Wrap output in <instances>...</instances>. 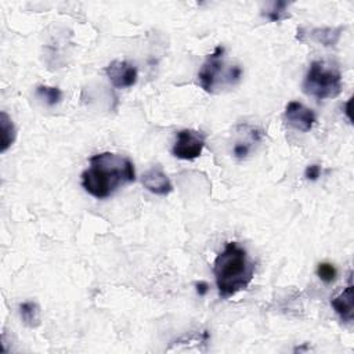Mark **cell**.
Segmentation results:
<instances>
[{
  "label": "cell",
  "mask_w": 354,
  "mask_h": 354,
  "mask_svg": "<svg viewBox=\"0 0 354 354\" xmlns=\"http://www.w3.org/2000/svg\"><path fill=\"white\" fill-rule=\"evenodd\" d=\"M136 180L133 162L119 153L101 152L88 159L82 173V187L97 199L111 196L119 187Z\"/></svg>",
  "instance_id": "obj_1"
},
{
  "label": "cell",
  "mask_w": 354,
  "mask_h": 354,
  "mask_svg": "<svg viewBox=\"0 0 354 354\" xmlns=\"http://www.w3.org/2000/svg\"><path fill=\"white\" fill-rule=\"evenodd\" d=\"M213 274L220 297L228 299L248 288L253 279L254 263L242 246L236 242H227L214 259Z\"/></svg>",
  "instance_id": "obj_2"
},
{
  "label": "cell",
  "mask_w": 354,
  "mask_h": 354,
  "mask_svg": "<svg viewBox=\"0 0 354 354\" xmlns=\"http://www.w3.org/2000/svg\"><path fill=\"white\" fill-rule=\"evenodd\" d=\"M225 48L217 46L202 64L198 79L201 87L207 93H216L221 87L234 86L242 77V68L239 65H225L224 62Z\"/></svg>",
  "instance_id": "obj_3"
},
{
  "label": "cell",
  "mask_w": 354,
  "mask_h": 354,
  "mask_svg": "<svg viewBox=\"0 0 354 354\" xmlns=\"http://www.w3.org/2000/svg\"><path fill=\"white\" fill-rule=\"evenodd\" d=\"M303 91L317 100L335 98L342 93V73L324 61H313L304 76Z\"/></svg>",
  "instance_id": "obj_4"
},
{
  "label": "cell",
  "mask_w": 354,
  "mask_h": 354,
  "mask_svg": "<svg viewBox=\"0 0 354 354\" xmlns=\"http://www.w3.org/2000/svg\"><path fill=\"white\" fill-rule=\"evenodd\" d=\"M206 136L194 129H184L177 133L171 153L183 160H194L201 156L205 147Z\"/></svg>",
  "instance_id": "obj_5"
},
{
  "label": "cell",
  "mask_w": 354,
  "mask_h": 354,
  "mask_svg": "<svg viewBox=\"0 0 354 354\" xmlns=\"http://www.w3.org/2000/svg\"><path fill=\"white\" fill-rule=\"evenodd\" d=\"M106 76L111 80L112 86L116 88H127L136 84L137 77H138V72L137 68L127 62V61H122V59H115L112 61L106 68H105Z\"/></svg>",
  "instance_id": "obj_6"
},
{
  "label": "cell",
  "mask_w": 354,
  "mask_h": 354,
  "mask_svg": "<svg viewBox=\"0 0 354 354\" xmlns=\"http://www.w3.org/2000/svg\"><path fill=\"white\" fill-rule=\"evenodd\" d=\"M283 118L288 122V124H290L296 130H300L304 133L310 131L313 129L315 119H317L314 111L307 108L306 105H303L299 101L288 102V105L285 106Z\"/></svg>",
  "instance_id": "obj_7"
},
{
  "label": "cell",
  "mask_w": 354,
  "mask_h": 354,
  "mask_svg": "<svg viewBox=\"0 0 354 354\" xmlns=\"http://www.w3.org/2000/svg\"><path fill=\"white\" fill-rule=\"evenodd\" d=\"M142 185L155 195H167L173 189L169 177L159 166H153L142 174Z\"/></svg>",
  "instance_id": "obj_8"
},
{
  "label": "cell",
  "mask_w": 354,
  "mask_h": 354,
  "mask_svg": "<svg viewBox=\"0 0 354 354\" xmlns=\"http://www.w3.org/2000/svg\"><path fill=\"white\" fill-rule=\"evenodd\" d=\"M336 314L344 322H351L354 317V286L351 283V274L346 289L330 301Z\"/></svg>",
  "instance_id": "obj_9"
},
{
  "label": "cell",
  "mask_w": 354,
  "mask_h": 354,
  "mask_svg": "<svg viewBox=\"0 0 354 354\" xmlns=\"http://www.w3.org/2000/svg\"><path fill=\"white\" fill-rule=\"evenodd\" d=\"M342 32H343L342 26H339V28H314L307 35L314 41L321 43L322 46H326V47H332L339 41Z\"/></svg>",
  "instance_id": "obj_10"
},
{
  "label": "cell",
  "mask_w": 354,
  "mask_h": 354,
  "mask_svg": "<svg viewBox=\"0 0 354 354\" xmlns=\"http://www.w3.org/2000/svg\"><path fill=\"white\" fill-rule=\"evenodd\" d=\"M0 131H1L0 151L6 152L15 141L17 130H15V126H14L11 118L4 111H1V113H0Z\"/></svg>",
  "instance_id": "obj_11"
},
{
  "label": "cell",
  "mask_w": 354,
  "mask_h": 354,
  "mask_svg": "<svg viewBox=\"0 0 354 354\" xmlns=\"http://www.w3.org/2000/svg\"><path fill=\"white\" fill-rule=\"evenodd\" d=\"M19 314L24 324L29 328L40 325V307L35 301H25L19 304Z\"/></svg>",
  "instance_id": "obj_12"
},
{
  "label": "cell",
  "mask_w": 354,
  "mask_h": 354,
  "mask_svg": "<svg viewBox=\"0 0 354 354\" xmlns=\"http://www.w3.org/2000/svg\"><path fill=\"white\" fill-rule=\"evenodd\" d=\"M288 7H289V3L286 1H275L271 4V8H268L267 12H263V15L271 22H279L290 17L289 12L286 11Z\"/></svg>",
  "instance_id": "obj_13"
},
{
  "label": "cell",
  "mask_w": 354,
  "mask_h": 354,
  "mask_svg": "<svg viewBox=\"0 0 354 354\" xmlns=\"http://www.w3.org/2000/svg\"><path fill=\"white\" fill-rule=\"evenodd\" d=\"M36 94L44 100V102L50 106L58 104L62 98V91L58 87H50V86H37L36 87Z\"/></svg>",
  "instance_id": "obj_14"
},
{
  "label": "cell",
  "mask_w": 354,
  "mask_h": 354,
  "mask_svg": "<svg viewBox=\"0 0 354 354\" xmlns=\"http://www.w3.org/2000/svg\"><path fill=\"white\" fill-rule=\"evenodd\" d=\"M317 275L325 283H330L336 279L337 271H336L335 266L330 264V263H319L318 267H317Z\"/></svg>",
  "instance_id": "obj_15"
},
{
  "label": "cell",
  "mask_w": 354,
  "mask_h": 354,
  "mask_svg": "<svg viewBox=\"0 0 354 354\" xmlns=\"http://www.w3.org/2000/svg\"><path fill=\"white\" fill-rule=\"evenodd\" d=\"M304 176H306L307 180L315 181L321 176V167L318 165H310V166H307V169L304 171Z\"/></svg>",
  "instance_id": "obj_16"
},
{
  "label": "cell",
  "mask_w": 354,
  "mask_h": 354,
  "mask_svg": "<svg viewBox=\"0 0 354 354\" xmlns=\"http://www.w3.org/2000/svg\"><path fill=\"white\" fill-rule=\"evenodd\" d=\"M195 286H196V292H198V295H199V296L206 295V292L209 290V285H207L206 282H203V281L196 282V283H195Z\"/></svg>",
  "instance_id": "obj_17"
}]
</instances>
